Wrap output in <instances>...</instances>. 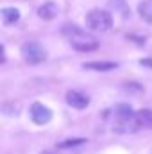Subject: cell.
I'll return each instance as SVG.
<instances>
[{
  "instance_id": "6da1fadb",
  "label": "cell",
  "mask_w": 152,
  "mask_h": 154,
  "mask_svg": "<svg viewBox=\"0 0 152 154\" xmlns=\"http://www.w3.org/2000/svg\"><path fill=\"white\" fill-rule=\"evenodd\" d=\"M63 34L68 38L70 45H72L75 50H79V52H91V50H97V48H99L97 38H93L91 34L84 32L82 29H79L74 23H72V25H70V23L63 25Z\"/></svg>"
},
{
  "instance_id": "7a4b0ae2",
  "label": "cell",
  "mask_w": 152,
  "mask_h": 154,
  "mask_svg": "<svg viewBox=\"0 0 152 154\" xmlns=\"http://www.w3.org/2000/svg\"><path fill=\"white\" fill-rule=\"evenodd\" d=\"M86 25L91 29V31H99V32H106L111 29L113 25V18L108 11H102V9H91L88 14H86Z\"/></svg>"
},
{
  "instance_id": "3957f363",
  "label": "cell",
  "mask_w": 152,
  "mask_h": 154,
  "mask_svg": "<svg viewBox=\"0 0 152 154\" xmlns=\"http://www.w3.org/2000/svg\"><path fill=\"white\" fill-rule=\"evenodd\" d=\"M22 56L29 65H39L47 59V48L41 47L38 41H27L22 47Z\"/></svg>"
},
{
  "instance_id": "277c9868",
  "label": "cell",
  "mask_w": 152,
  "mask_h": 154,
  "mask_svg": "<svg viewBox=\"0 0 152 154\" xmlns=\"http://www.w3.org/2000/svg\"><path fill=\"white\" fill-rule=\"evenodd\" d=\"M31 118H32L34 124L45 125V124H48V122L52 120V111H50L47 106H43L41 102H34V104L31 106Z\"/></svg>"
},
{
  "instance_id": "5b68a950",
  "label": "cell",
  "mask_w": 152,
  "mask_h": 154,
  "mask_svg": "<svg viewBox=\"0 0 152 154\" xmlns=\"http://www.w3.org/2000/svg\"><path fill=\"white\" fill-rule=\"evenodd\" d=\"M66 102H68V106H72L75 109H84V108H88L90 99H88V95H84L77 90H70L66 93Z\"/></svg>"
},
{
  "instance_id": "8992f818",
  "label": "cell",
  "mask_w": 152,
  "mask_h": 154,
  "mask_svg": "<svg viewBox=\"0 0 152 154\" xmlns=\"http://www.w3.org/2000/svg\"><path fill=\"white\" fill-rule=\"evenodd\" d=\"M134 115L136 113L132 111V108L129 104H118L116 106V118L120 124H123V125H127L129 122L134 124Z\"/></svg>"
},
{
  "instance_id": "52a82bcc",
  "label": "cell",
  "mask_w": 152,
  "mask_h": 154,
  "mask_svg": "<svg viewBox=\"0 0 152 154\" xmlns=\"http://www.w3.org/2000/svg\"><path fill=\"white\" fill-rule=\"evenodd\" d=\"M134 125L143 127V129H152V109H140L134 115Z\"/></svg>"
},
{
  "instance_id": "ba28073f",
  "label": "cell",
  "mask_w": 152,
  "mask_h": 154,
  "mask_svg": "<svg viewBox=\"0 0 152 154\" xmlns=\"http://www.w3.org/2000/svg\"><path fill=\"white\" fill-rule=\"evenodd\" d=\"M57 13H59V7L54 2H47L38 9V16L43 18V20H54L57 16Z\"/></svg>"
},
{
  "instance_id": "9c48e42d",
  "label": "cell",
  "mask_w": 152,
  "mask_h": 154,
  "mask_svg": "<svg viewBox=\"0 0 152 154\" xmlns=\"http://www.w3.org/2000/svg\"><path fill=\"white\" fill-rule=\"evenodd\" d=\"M118 65L113 61H90V63H84L82 68L86 70H97V72H108V70H114Z\"/></svg>"
},
{
  "instance_id": "30bf717a",
  "label": "cell",
  "mask_w": 152,
  "mask_h": 154,
  "mask_svg": "<svg viewBox=\"0 0 152 154\" xmlns=\"http://www.w3.org/2000/svg\"><path fill=\"white\" fill-rule=\"evenodd\" d=\"M20 20V11L14 9V7H4L2 9V22L5 25H11V23H16Z\"/></svg>"
},
{
  "instance_id": "8fae6325",
  "label": "cell",
  "mask_w": 152,
  "mask_h": 154,
  "mask_svg": "<svg viewBox=\"0 0 152 154\" xmlns=\"http://www.w3.org/2000/svg\"><path fill=\"white\" fill-rule=\"evenodd\" d=\"M138 13H140V16H141L145 22L152 23V0H143V2L138 5Z\"/></svg>"
},
{
  "instance_id": "7c38bea8",
  "label": "cell",
  "mask_w": 152,
  "mask_h": 154,
  "mask_svg": "<svg viewBox=\"0 0 152 154\" xmlns=\"http://www.w3.org/2000/svg\"><path fill=\"white\" fill-rule=\"evenodd\" d=\"M86 140L84 138H75V140H65L63 143H59V149H70V147H77V145H82Z\"/></svg>"
},
{
  "instance_id": "4fadbf2b",
  "label": "cell",
  "mask_w": 152,
  "mask_h": 154,
  "mask_svg": "<svg viewBox=\"0 0 152 154\" xmlns=\"http://www.w3.org/2000/svg\"><path fill=\"white\" fill-rule=\"evenodd\" d=\"M41 154H52V152H50V151H43Z\"/></svg>"
}]
</instances>
